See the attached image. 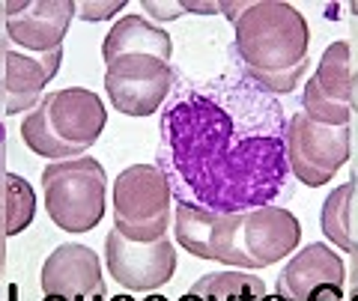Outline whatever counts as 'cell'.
Listing matches in <instances>:
<instances>
[{
	"label": "cell",
	"mask_w": 358,
	"mask_h": 301,
	"mask_svg": "<svg viewBox=\"0 0 358 301\" xmlns=\"http://www.w3.org/2000/svg\"><path fill=\"white\" fill-rule=\"evenodd\" d=\"M159 170L176 206L239 215L287 194V117L245 75L179 78L159 122Z\"/></svg>",
	"instance_id": "cell-1"
},
{
	"label": "cell",
	"mask_w": 358,
	"mask_h": 301,
	"mask_svg": "<svg viewBox=\"0 0 358 301\" xmlns=\"http://www.w3.org/2000/svg\"><path fill=\"white\" fill-rule=\"evenodd\" d=\"M173 233L197 260H215L239 269H266L299 251L301 224L289 209L260 206L239 215H209L176 206Z\"/></svg>",
	"instance_id": "cell-2"
},
{
	"label": "cell",
	"mask_w": 358,
	"mask_h": 301,
	"mask_svg": "<svg viewBox=\"0 0 358 301\" xmlns=\"http://www.w3.org/2000/svg\"><path fill=\"white\" fill-rule=\"evenodd\" d=\"M308 21L281 0H257L236 21L233 54L242 75L272 96H287L308 72Z\"/></svg>",
	"instance_id": "cell-3"
},
{
	"label": "cell",
	"mask_w": 358,
	"mask_h": 301,
	"mask_svg": "<svg viewBox=\"0 0 358 301\" xmlns=\"http://www.w3.org/2000/svg\"><path fill=\"white\" fill-rule=\"evenodd\" d=\"M108 126V110L102 98L84 87L48 93L21 122V138L27 149L42 159L69 161L81 155L102 138Z\"/></svg>",
	"instance_id": "cell-4"
},
{
	"label": "cell",
	"mask_w": 358,
	"mask_h": 301,
	"mask_svg": "<svg viewBox=\"0 0 358 301\" xmlns=\"http://www.w3.org/2000/svg\"><path fill=\"white\" fill-rule=\"evenodd\" d=\"M42 191L48 218L66 233L93 230L105 215L108 176L96 159L54 161L42 173Z\"/></svg>",
	"instance_id": "cell-5"
},
{
	"label": "cell",
	"mask_w": 358,
	"mask_h": 301,
	"mask_svg": "<svg viewBox=\"0 0 358 301\" xmlns=\"http://www.w3.org/2000/svg\"><path fill=\"white\" fill-rule=\"evenodd\" d=\"M171 188L159 164H131L114 182V230L131 242L164 239L171 224Z\"/></svg>",
	"instance_id": "cell-6"
},
{
	"label": "cell",
	"mask_w": 358,
	"mask_h": 301,
	"mask_svg": "<svg viewBox=\"0 0 358 301\" xmlns=\"http://www.w3.org/2000/svg\"><path fill=\"white\" fill-rule=\"evenodd\" d=\"M352 129L322 126L305 110H296L287 119V161L289 173L308 188H320L334 179V173L350 161Z\"/></svg>",
	"instance_id": "cell-7"
},
{
	"label": "cell",
	"mask_w": 358,
	"mask_h": 301,
	"mask_svg": "<svg viewBox=\"0 0 358 301\" xmlns=\"http://www.w3.org/2000/svg\"><path fill=\"white\" fill-rule=\"evenodd\" d=\"M179 81V72L171 63L147 54H129L105 63V87L108 98L126 117H152Z\"/></svg>",
	"instance_id": "cell-8"
},
{
	"label": "cell",
	"mask_w": 358,
	"mask_h": 301,
	"mask_svg": "<svg viewBox=\"0 0 358 301\" xmlns=\"http://www.w3.org/2000/svg\"><path fill=\"white\" fill-rule=\"evenodd\" d=\"M108 272L110 277L131 293H150L171 284L176 272V251L167 239L155 242H131L122 233L110 230L105 239Z\"/></svg>",
	"instance_id": "cell-9"
},
{
	"label": "cell",
	"mask_w": 358,
	"mask_h": 301,
	"mask_svg": "<svg viewBox=\"0 0 358 301\" xmlns=\"http://www.w3.org/2000/svg\"><path fill=\"white\" fill-rule=\"evenodd\" d=\"M63 48L51 54L21 51L0 33V114H21L36 108L39 93L60 72Z\"/></svg>",
	"instance_id": "cell-10"
},
{
	"label": "cell",
	"mask_w": 358,
	"mask_h": 301,
	"mask_svg": "<svg viewBox=\"0 0 358 301\" xmlns=\"http://www.w3.org/2000/svg\"><path fill=\"white\" fill-rule=\"evenodd\" d=\"M6 36L15 48L51 54L63 48V36L75 18L72 0H13L3 3Z\"/></svg>",
	"instance_id": "cell-11"
},
{
	"label": "cell",
	"mask_w": 358,
	"mask_h": 301,
	"mask_svg": "<svg viewBox=\"0 0 358 301\" xmlns=\"http://www.w3.org/2000/svg\"><path fill=\"white\" fill-rule=\"evenodd\" d=\"M350 45L331 42L301 90V110L322 126H350Z\"/></svg>",
	"instance_id": "cell-12"
},
{
	"label": "cell",
	"mask_w": 358,
	"mask_h": 301,
	"mask_svg": "<svg viewBox=\"0 0 358 301\" xmlns=\"http://www.w3.org/2000/svg\"><path fill=\"white\" fill-rule=\"evenodd\" d=\"M42 293L66 301H108L96 251L87 244H60L42 265Z\"/></svg>",
	"instance_id": "cell-13"
},
{
	"label": "cell",
	"mask_w": 358,
	"mask_h": 301,
	"mask_svg": "<svg viewBox=\"0 0 358 301\" xmlns=\"http://www.w3.org/2000/svg\"><path fill=\"white\" fill-rule=\"evenodd\" d=\"M322 284L346 286V265L341 254H334L322 242H313L293 254V260L284 265L281 277H278V295H284L287 301H305Z\"/></svg>",
	"instance_id": "cell-14"
},
{
	"label": "cell",
	"mask_w": 358,
	"mask_h": 301,
	"mask_svg": "<svg viewBox=\"0 0 358 301\" xmlns=\"http://www.w3.org/2000/svg\"><path fill=\"white\" fill-rule=\"evenodd\" d=\"M171 51H173L171 36L141 15L120 18L102 42L105 63L117 57H129V54H147V57H159L162 63H171Z\"/></svg>",
	"instance_id": "cell-15"
},
{
	"label": "cell",
	"mask_w": 358,
	"mask_h": 301,
	"mask_svg": "<svg viewBox=\"0 0 358 301\" xmlns=\"http://www.w3.org/2000/svg\"><path fill=\"white\" fill-rule=\"evenodd\" d=\"M358 191V179L352 176L346 185L334 188V191L326 197L320 212V227L326 233V239H331L341 251L350 254V263H352V272H350V284L358 286V242L352 239L350 233V212H352V197Z\"/></svg>",
	"instance_id": "cell-16"
},
{
	"label": "cell",
	"mask_w": 358,
	"mask_h": 301,
	"mask_svg": "<svg viewBox=\"0 0 358 301\" xmlns=\"http://www.w3.org/2000/svg\"><path fill=\"white\" fill-rule=\"evenodd\" d=\"M3 215H6V236L24 233L33 224V218H36V194H33V185L18 173H6Z\"/></svg>",
	"instance_id": "cell-17"
},
{
	"label": "cell",
	"mask_w": 358,
	"mask_h": 301,
	"mask_svg": "<svg viewBox=\"0 0 358 301\" xmlns=\"http://www.w3.org/2000/svg\"><path fill=\"white\" fill-rule=\"evenodd\" d=\"M257 277L245 272H212L197 277L194 286L179 301H236Z\"/></svg>",
	"instance_id": "cell-18"
},
{
	"label": "cell",
	"mask_w": 358,
	"mask_h": 301,
	"mask_svg": "<svg viewBox=\"0 0 358 301\" xmlns=\"http://www.w3.org/2000/svg\"><path fill=\"white\" fill-rule=\"evenodd\" d=\"M122 6H126L122 0H114V3H90V0H84V3L75 6V13H81L84 21H108L110 15H117Z\"/></svg>",
	"instance_id": "cell-19"
},
{
	"label": "cell",
	"mask_w": 358,
	"mask_h": 301,
	"mask_svg": "<svg viewBox=\"0 0 358 301\" xmlns=\"http://www.w3.org/2000/svg\"><path fill=\"white\" fill-rule=\"evenodd\" d=\"M143 13H150L155 21H173L182 15V3H162V0H143Z\"/></svg>",
	"instance_id": "cell-20"
},
{
	"label": "cell",
	"mask_w": 358,
	"mask_h": 301,
	"mask_svg": "<svg viewBox=\"0 0 358 301\" xmlns=\"http://www.w3.org/2000/svg\"><path fill=\"white\" fill-rule=\"evenodd\" d=\"M305 301H346V286L343 284H322L313 289Z\"/></svg>",
	"instance_id": "cell-21"
},
{
	"label": "cell",
	"mask_w": 358,
	"mask_h": 301,
	"mask_svg": "<svg viewBox=\"0 0 358 301\" xmlns=\"http://www.w3.org/2000/svg\"><path fill=\"white\" fill-rule=\"evenodd\" d=\"M236 301H287V298H284V295H278V293H275V295H268V293H266V284L260 281V277H257V281H254L248 289H245V293H242Z\"/></svg>",
	"instance_id": "cell-22"
},
{
	"label": "cell",
	"mask_w": 358,
	"mask_h": 301,
	"mask_svg": "<svg viewBox=\"0 0 358 301\" xmlns=\"http://www.w3.org/2000/svg\"><path fill=\"white\" fill-rule=\"evenodd\" d=\"M3 191H6V126L0 119V203H3Z\"/></svg>",
	"instance_id": "cell-23"
},
{
	"label": "cell",
	"mask_w": 358,
	"mask_h": 301,
	"mask_svg": "<svg viewBox=\"0 0 358 301\" xmlns=\"http://www.w3.org/2000/svg\"><path fill=\"white\" fill-rule=\"evenodd\" d=\"M182 3V13H197V15H215L218 3H194V0H179Z\"/></svg>",
	"instance_id": "cell-24"
},
{
	"label": "cell",
	"mask_w": 358,
	"mask_h": 301,
	"mask_svg": "<svg viewBox=\"0 0 358 301\" xmlns=\"http://www.w3.org/2000/svg\"><path fill=\"white\" fill-rule=\"evenodd\" d=\"M248 9H251V3H218V13L227 15L233 24H236V21H239L245 13H248Z\"/></svg>",
	"instance_id": "cell-25"
},
{
	"label": "cell",
	"mask_w": 358,
	"mask_h": 301,
	"mask_svg": "<svg viewBox=\"0 0 358 301\" xmlns=\"http://www.w3.org/2000/svg\"><path fill=\"white\" fill-rule=\"evenodd\" d=\"M6 269V215H3V203H0V277Z\"/></svg>",
	"instance_id": "cell-26"
},
{
	"label": "cell",
	"mask_w": 358,
	"mask_h": 301,
	"mask_svg": "<svg viewBox=\"0 0 358 301\" xmlns=\"http://www.w3.org/2000/svg\"><path fill=\"white\" fill-rule=\"evenodd\" d=\"M350 110L358 114V72H352L350 78Z\"/></svg>",
	"instance_id": "cell-27"
},
{
	"label": "cell",
	"mask_w": 358,
	"mask_h": 301,
	"mask_svg": "<svg viewBox=\"0 0 358 301\" xmlns=\"http://www.w3.org/2000/svg\"><path fill=\"white\" fill-rule=\"evenodd\" d=\"M0 301H18V286H9L6 298H0Z\"/></svg>",
	"instance_id": "cell-28"
},
{
	"label": "cell",
	"mask_w": 358,
	"mask_h": 301,
	"mask_svg": "<svg viewBox=\"0 0 358 301\" xmlns=\"http://www.w3.org/2000/svg\"><path fill=\"white\" fill-rule=\"evenodd\" d=\"M141 301H171V298H164V295H147V298H141Z\"/></svg>",
	"instance_id": "cell-29"
},
{
	"label": "cell",
	"mask_w": 358,
	"mask_h": 301,
	"mask_svg": "<svg viewBox=\"0 0 358 301\" xmlns=\"http://www.w3.org/2000/svg\"><path fill=\"white\" fill-rule=\"evenodd\" d=\"M108 301H138V298H131V295H114V298H108Z\"/></svg>",
	"instance_id": "cell-30"
},
{
	"label": "cell",
	"mask_w": 358,
	"mask_h": 301,
	"mask_svg": "<svg viewBox=\"0 0 358 301\" xmlns=\"http://www.w3.org/2000/svg\"><path fill=\"white\" fill-rule=\"evenodd\" d=\"M346 301H358V286H352V293L346 295Z\"/></svg>",
	"instance_id": "cell-31"
},
{
	"label": "cell",
	"mask_w": 358,
	"mask_h": 301,
	"mask_svg": "<svg viewBox=\"0 0 358 301\" xmlns=\"http://www.w3.org/2000/svg\"><path fill=\"white\" fill-rule=\"evenodd\" d=\"M0 21H6V15H3V3H0Z\"/></svg>",
	"instance_id": "cell-32"
},
{
	"label": "cell",
	"mask_w": 358,
	"mask_h": 301,
	"mask_svg": "<svg viewBox=\"0 0 358 301\" xmlns=\"http://www.w3.org/2000/svg\"><path fill=\"white\" fill-rule=\"evenodd\" d=\"M350 9H352V13H355V15H358V3H350Z\"/></svg>",
	"instance_id": "cell-33"
}]
</instances>
